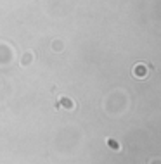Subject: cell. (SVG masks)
Wrapping results in <instances>:
<instances>
[{
	"mask_svg": "<svg viewBox=\"0 0 161 164\" xmlns=\"http://www.w3.org/2000/svg\"><path fill=\"white\" fill-rule=\"evenodd\" d=\"M135 76H139V78L146 76V69L144 68H135Z\"/></svg>",
	"mask_w": 161,
	"mask_h": 164,
	"instance_id": "obj_1",
	"label": "cell"
}]
</instances>
